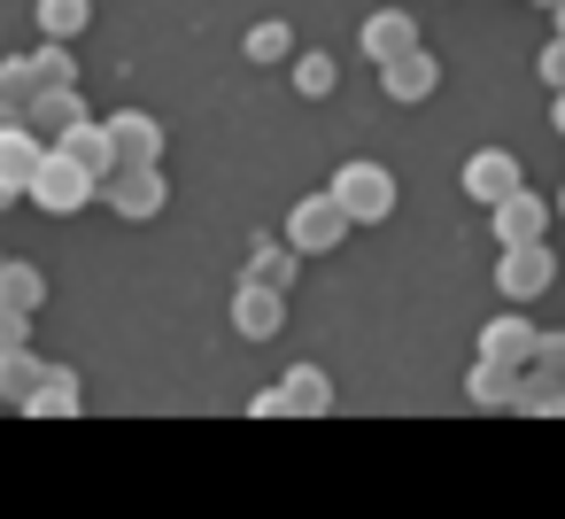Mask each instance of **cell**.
Instances as JSON below:
<instances>
[{"mask_svg":"<svg viewBox=\"0 0 565 519\" xmlns=\"http://www.w3.org/2000/svg\"><path fill=\"white\" fill-rule=\"evenodd\" d=\"M86 202H102V179H94L78 156L47 148V163H40V179H32V210H47V218H78Z\"/></svg>","mask_w":565,"mask_h":519,"instance_id":"obj_1","label":"cell"},{"mask_svg":"<svg viewBox=\"0 0 565 519\" xmlns=\"http://www.w3.org/2000/svg\"><path fill=\"white\" fill-rule=\"evenodd\" d=\"M326 194L349 210V225H380V218H395V171H387V163H341Z\"/></svg>","mask_w":565,"mask_h":519,"instance_id":"obj_2","label":"cell"},{"mask_svg":"<svg viewBox=\"0 0 565 519\" xmlns=\"http://www.w3.org/2000/svg\"><path fill=\"white\" fill-rule=\"evenodd\" d=\"M102 202H109L117 218L148 225V218H163V202H171V179H163V163H117V171L102 179Z\"/></svg>","mask_w":565,"mask_h":519,"instance_id":"obj_3","label":"cell"},{"mask_svg":"<svg viewBox=\"0 0 565 519\" xmlns=\"http://www.w3.org/2000/svg\"><path fill=\"white\" fill-rule=\"evenodd\" d=\"M349 241V210L333 202V194H302L295 210H287V248L295 256H326V248H341Z\"/></svg>","mask_w":565,"mask_h":519,"instance_id":"obj_4","label":"cell"},{"mask_svg":"<svg viewBox=\"0 0 565 519\" xmlns=\"http://www.w3.org/2000/svg\"><path fill=\"white\" fill-rule=\"evenodd\" d=\"M519 187H526V179H519V156H511V148H480V156H465V194H472L480 210H503Z\"/></svg>","mask_w":565,"mask_h":519,"instance_id":"obj_5","label":"cell"},{"mask_svg":"<svg viewBox=\"0 0 565 519\" xmlns=\"http://www.w3.org/2000/svg\"><path fill=\"white\" fill-rule=\"evenodd\" d=\"M550 279H557L550 241H542V248H503V256H495V287H503V303H534V295H550Z\"/></svg>","mask_w":565,"mask_h":519,"instance_id":"obj_6","label":"cell"},{"mask_svg":"<svg viewBox=\"0 0 565 519\" xmlns=\"http://www.w3.org/2000/svg\"><path fill=\"white\" fill-rule=\"evenodd\" d=\"M542 341H550V333H534L519 310H503V318H488V326H480V357H488V364H511V372H534Z\"/></svg>","mask_w":565,"mask_h":519,"instance_id":"obj_7","label":"cell"},{"mask_svg":"<svg viewBox=\"0 0 565 519\" xmlns=\"http://www.w3.org/2000/svg\"><path fill=\"white\" fill-rule=\"evenodd\" d=\"M488 218H495V241H503V248H542V241H550L557 202H542V194H526V187H519V194H511L503 210H488Z\"/></svg>","mask_w":565,"mask_h":519,"instance_id":"obj_8","label":"cell"},{"mask_svg":"<svg viewBox=\"0 0 565 519\" xmlns=\"http://www.w3.org/2000/svg\"><path fill=\"white\" fill-rule=\"evenodd\" d=\"M233 333H248V341H279V333H287V295L241 279V295H233Z\"/></svg>","mask_w":565,"mask_h":519,"instance_id":"obj_9","label":"cell"},{"mask_svg":"<svg viewBox=\"0 0 565 519\" xmlns=\"http://www.w3.org/2000/svg\"><path fill=\"white\" fill-rule=\"evenodd\" d=\"M40 163H47V140H40L32 125L0 133V187H9L17 202H32V179H40Z\"/></svg>","mask_w":565,"mask_h":519,"instance_id":"obj_10","label":"cell"},{"mask_svg":"<svg viewBox=\"0 0 565 519\" xmlns=\"http://www.w3.org/2000/svg\"><path fill=\"white\" fill-rule=\"evenodd\" d=\"M356 47L387 71V63H403V55H418V24L403 17V9H380V17H364V32H356Z\"/></svg>","mask_w":565,"mask_h":519,"instance_id":"obj_11","label":"cell"},{"mask_svg":"<svg viewBox=\"0 0 565 519\" xmlns=\"http://www.w3.org/2000/svg\"><path fill=\"white\" fill-rule=\"evenodd\" d=\"M109 125V140H117V163H163V125L148 117V109H117V117H102Z\"/></svg>","mask_w":565,"mask_h":519,"instance_id":"obj_12","label":"cell"},{"mask_svg":"<svg viewBox=\"0 0 565 519\" xmlns=\"http://www.w3.org/2000/svg\"><path fill=\"white\" fill-rule=\"evenodd\" d=\"M24 125L55 148V140H71V133H78V125H94V117H86V94H40V102L24 109Z\"/></svg>","mask_w":565,"mask_h":519,"instance_id":"obj_13","label":"cell"},{"mask_svg":"<svg viewBox=\"0 0 565 519\" xmlns=\"http://www.w3.org/2000/svg\"><path fill=\"white\" fill-rule=\"evenodd\" d=\"M519 380H526V372H511V364H488V357H472V372H465V395H472L480 411H519Z\"/></svg>","mask_w":565,"mask_h":519,"instance_id":"obj_14","label":"cell"},{"mask_svg":"<svg viewBox=\"0 0 565 519\" xmlns=\"http://www.w3.org/2000/svg\"><path fill=\"white\" fill-rule=\"evenodd\" d=\"M380 86H387V102H426L434 86H441V63L418 47V55H403V63H387L380 71Z\"/></svg>","mask_w":565,"mask_h":519,"instance_id":"obj_15","label":"cell"},{"mask_svg":"<svg viewBox=\"0 0 565 519\" xmlns=\"http://www.w3.org/2000/svg\"><path fill=\"white\" fill-rule=\"evenodd\" d=\"M47 372H55V364H40L32 349H0V403H17V411H24V403L47 388Z\"/></svg>","mask_w":565,"mask_h":519,"instance_id":"obj_16","label":"cell"},{"mask_svg":"<svg viewBox=\"0 0 565 519\" xmlns=\"http://www.w3.org/2000/svg\"><path fill=\"white\" fill-rule=\"evenodd\" d=\"M279 388H287V403H295V419H326V411H333V372H326V364H295Z\"/></svg>","mask_w":565,"mask_h":519,"instance_id":"obj_17","label":"cell"},{"mask_svg":"<svg viewBox=\"0 0 565 519\" xmlns=\"http://www.w3.org/2000/svg\"><path fill=\"white\" fill-rule=\"evenodd\" d=\"M32 86H40V94H78V55L55 47V40H40V47H32ZM40 94H32V102H40Z\"/></svg>","mask_w":565,"mask_h":519,"instance_id":"obj_18","label":"cell"},{"mask_svg":"<svg viewBox=\"0 0 565 519\" xmlns=\"http://www.w3.org/2000/svg\"><path fill=\"white\" fill-rule=\"evenodd\" d=\"M24 411H32V419H78V411H86V388H78V372H71V364H55V372H47V388H40Z\"/></svg>","mask_w":565,"mask_h":519,"instance_id":"obj_19","label":"cell"},{"mask_svg":"<svg viewBox=\"0 0 565 519\" xmlns=\"http://www.w3.org/2000/svg\"><path fill=\"white\" fill-rule=\"evenodd\" d=\"M0 303L24 310V318H40V303H47V272L24 264V256H9V272H0Z\"/></svg>","mask_w":565,"mask_h":519,"instance_id":"obj_20","label":"cell"},{"mask_svg":"<svg viewBox=\"0 0 565 519\" xmlns=\"http://www.w3.org/2000/svg\"><path fill=\"white\" fill-rule=\"evenodd\" d=\"M40 40H55V47H71L86 24H94V0H40Z\"/></svg>","mask_w":565,"mask_h":519,"instance_id":"obj_21","label":"cell"},{"mask_svg":"<svg viewBox=\"0 0 565 519\" xmlns=\"http://www.w3.org/2000/svg\"><path fill=\"white\" fill-rule=\"evenodd\" d=\"M55 148H63V156H78L94 179H109V171H117V140H109V125H78V133H71V140H55Z\"/></svg>","mask_w":565,"mask_h":519,"instance_id":"obj_22","label":"cell"},{"mask_svg":"<svg viewBox=\"0 0 565 519\" xmlns=\"http://www.w3.org/2000/svg\"><path fill=\"white\" fill-rule=\"evenodd\" d=\"M248 279L271 287V295H287V287H295V248H287V241H264V248L248 256Z\"/></svg>","mask_w":565,"mask_h":519,"instance_id":"obj_23","label":"cell"},{"mask_svg":"<svg viewBox=\"0 0 565 519\" xmlns=\"http://www.w3.org/2000/svg\"><path fill=\"white\" fill-rule=\"evenodd\" d=\"M248 63H295V32L279 24V17H264V24H248Z\"/></svg>","mask_w":565,"mask_h":519,"instance_id":"obj_24","label":"cell"},{"mask_svg":"<svg viewBox=\"0 0 565 519\" xmlns=\"http://www.w3.org/2000/svg\"><path fill=\"white\" fill-rule=\"evenodd\" d=\"M519 411H526V419H565V380L526 372V380H519Z\"/></svg>","mask_w":565,"mask_h":519,"instance_id":"obj_25","label":"cell"},{"mask_svg":"<svg viewBox=\"0 0 565 519\" xmlns=\"http://www.w3.org/2000/svg\"><path fill=\"white\" fill-rule=\"evenodd\" d=\"M295 94L302 102H326L333 94V55H295Z\"/></svg>","mask_w":565,"mask_h":519,"instance_id":"obj_26","label":"cell"},{"mask_svg":"<svg viewBox=\"0 0 565 519\" xmlns=\"http://www.w3.org/2000/svg\"><path fill=\"white\" fill-rule=\"evenodd\" d=\"M0 86H9V102L32 109V94H40V86H32V55H9V63H0Z\"/></svg>","mask_w":565,"mask_h":519,"instance_id":"obj_27","label":"cell"},{"mask_svg":"<svg viewBox=\"0 0 565 519\" xmlns=\"http://www.w3.org/2000/svg\"><path fill=\"white\" fill-rule=\"evenodd\" d=\"M248 419H295L287 388H279V380H271V388H256V395H248Z\"/></svg>","mask_w":565,"mask_h":519,"instance_id":"obj_28","label":"cell"},{"mask_svg":"<svg viewBox=\"0 0 565 519\" xmlns=\"http://www.w3.org/2000/svg\"><path fill=\"white\" fill-rule=\"evenodd\" d=\"M0 349H32V318L0 303Z\"/></svg>","mask_w":565,"mask_h":519,"instance_id":"obj_29","label":"cell"},{"mask_svg":"<svg viewBox=\"0 0 565 519\" xmlns=\"http://www.w3.org/2000/svg\"><path fill=\"white\" fill-rule=\"evenodd\" d=\"M534 372H550V380H565V333H550V341H542V357H534Z\"/></svg>","mask_w":565,"mask_h":519,"instance_id":"obj_30","label":"cell"},{"mask_svg":"<svg viewBox=\"0 0 565 519\" xmlns=\"http://www.w3.org/2000/svg\"><path fill=\"white\" fill-rule=\"evenodd\" d=\"M542 86H557V94H565V40H550V47H542Z\"/></svg>","mask_w":565,"mask_h":519,"instance_id":"obj_31","label":"cell"},{"mask_svg":"<svg viewBox=\"0 0 565 519\" xmlns=\"http://www.w3.org/2000/svg\"><path fill=\"white\" fill-rule=\"evenodd\" d=\"M24 125V102H0V133H17Z\"/></svg>","mask_w":565,"mask_h":519,"instance_id":"obj_32","label":"cell"},{"mask_svg":"<svg viewBox=\"0 0 565 519\" xmlns=\"http://www.w3.org/2000/svg\"><path fill=\"white\" fill-rule=\"evenodd\" d=\"M550 125H557V140H565V94H557V102H550Z\"/></svg>","mask_w":565,"mask_h":519,"instance_id":"obj_33","label":"cell"},{"mask_svg":"<svg viewBox=\"0 0 565 519\" xmlns=\"http://www.w3.org/2000/svg\"><path fill=\"white\" fill-rule=\"evenodd\" d=\"M557 40H565V0H557Z\"/></svg>","mask_w":565,"mask_h":519,"instance_id":"obj_34","label":"cell"},{"mask_svg":"<svg viewBox=\"0 0 565 519\" xmlns=\"http://www.w3.org/2000/svg\"><path fill=\"white\" fill-rule=\"evenodd\" d=\"M9 202H17V194H9V187H0V210H9Z\"/></svg>","mask_w":565,"mask_h":519,"instance_id":"obj_35","label":"cell"},{"mask_svg":"<svg viewBox=\"0 0 565 519\" xmlns=\"http://www.w3.org/2000/svg\"><path fill=\"white\" fill-rule=\"evenodd\" d=\"M557 218H565V194H557Z\"/></svg>","mask_w":565,"mask_h":519,"instance_id":"obj_36","label":"cell"},{"mask_svg":"<svg viewBox=\"0 0 565 519\" xmlns=\"http://www.w3.org/2000/svg\"><path fill=\"white\" fill-rule=\"evenodd\" d=\"M0 102H9V86H0Z\"/></svg>","mask_w":565,"mask_h":519,"instance_id":"obj_37","label":"cell"},{"mask_svg":"<svg viewBox=\"0 0 565 519\" xmlns=\"http://www.w3.org/2000/svg\"><path fill=\"white\" fill-rule=\"evenodd\" d=\"M0 272H9V256H0Z\"/></svg>","mask_w":565,"mask_h":519,"instance_id":"obj_38","label":"cell"},{"mask_svg":"<svg viewBox=\"0 0 565 519\" xmlns=\"http://www.w3.org/2000/svg\"><path fill=\"white\" fill-rule=\"evenodd\" d=\"M0 411H9V403H0Z\"/></svg>","mask_w":565,"mask_h":519,"instance_id":"obj_39","label":"cell"},{"mask_svg":"<svg viewBox=\"0 0 565 519\" xmlns=\"http://www.w3.org/2000/svg\"><path fill=\"white\" fill-rule=\"evenodd\" d=\"M550 9H557V0H550Z\"/></svg>","mask_w":565,"mask_h":519,"instance_id":"obj_40","label":"cell"}]
</instances>
